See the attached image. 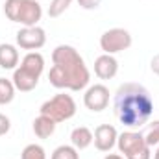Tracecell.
Segmentation results:
<instances>
[{"instance_id":"obj_1","label":"cell","mask_w":159,"mask_h":159,"mask_svg":"<svg viewBox=\"0 0 159 159\" xmlns=\"http://www.w3.org/2000/svg\"><path fill=\"white\" fill-rule=\"evenodd\" d=\"M54 67L48 72V80L56 89L81 91L89 85L91 72L80 56V52L70 44H59L52 52Z\"/></svg>"},{"instance_id":"obj_2","label":"cell","mask_w":159,"mask_h":159,"mask_svg":"<svg viewBox=\"0 0 159 159\" xmlns=\"http://www.w3.org/2000/svg\"><path fill=\"white\" fill-rule=\"evenodd\" d=\"M115 115L126 128L144 126L154 113V100L141 83H122L115 93Z\"/></svg>"},{"instance_id":"obj_3","label":"cell","mask_w":159,"mask_h":159,"mask_svg":"<svg viewBox=\"0 0 159 159\" xmlns=\"http://www.w3.org/2000/svg\"><path fill=\"white\" fill-rule=\"evenodd\" d=\"M4 13L11 22L22 26H37L43 17V7L37 0H6Z\"/></svg>"},{"instance_id":"obj_4","label":"cell","mask_w":159,"mask_h":159,"mask_svg":"<svg viewBox=\"0 0 159 159\" xmlns=\"http://www.w3.org/2000/svg\"><path fill=\"white\" fill-rule=\"evenodd\" d=\"M41 115H46L54 120L56 124L57 122H65V120L72 119L76 115V102L70 94H65V93H59L56 96H52L50 100H46L39 109Z\"/></svg>"},{"instance_id":"obj_5","label":"cell","mask_w":159,"mask_h":159,"mask_svg":"<svg viewBox=\"0 0 159 159\" xmlns=\"http://www.w3.org/2000/svg\"><path fill=\"white\" fill-rule=\"evenodd\" d=\"M117 146L126 159H152L150 146L141 131H122L117 139Z\"/></svg>"},{"instance_id":"obj_6","label":"cell","mask_w":159,"mask_h":159,"mask_svg":"<svg viewBox=\"0 0 159 159\" xmlns=\"http://www.w3.org/2000/svg\"><path fill=\"white\" fill-rule=\"evenodd\" d=\"M131 46V34L124 28H111L102 34L100 37V48L104 54H119L122 50H128Z\"/></svg>"},{"instance_id":"obj_7","label":"cell","mask_w":159,"mask_h":159,"mask_svg":"<svg viewBox=\"0 0 159 159\" xmlns=\"http://www.w3.org/2000/svg\"><path fill=\"white\" fill-rule=\"evenodd\" d=\"M46 43V34L41 26H22L17 32V44L22 50L35 52L44 46Z\"/></svg>"},{"instance_id":"obj_8","label":"cell","mask_w":159,"mask_h":159,"mask_svg":"<svg viewBox=\"0 0 159 159\" xmlns=\"http://www.w3.org/2000/svg\"><path fill=\"white\" fill-rule=\"evenodd\" d=\"M83 104L89 111H94V113L104 111L109 104V89L102 83L91 85L83 94Z\"/></svg>"},{"instance_id":"obj_9","label":"cell","mask_w":159,"mask_h":159,"mask_svg":"<svg viewBox=\"0 0 159 159\" xmlns=\"http://www.w3.org/2000/svg\"><path fill=\"white\" fill-rule=\"evenodd\" d=\"M117 139H119V133H117L115 126H111V124H100L93 133V143H94L96 150H100V152H109L117 144Z\"/></svg>"},{"instance_id":"obj_10","label":"cell","mask_w":159,"mask_h":159,"mask_svg":"<svg viewBox=\"0 0 159 159\" xmlns=\"http://www.w3.org/2000/svg\"><path fill=\"white\" fill-rule=\"evenodd\" d=\"M119 72V61L111 54H102L94 61V74L100 80H111Z\"/></svg>"},{"instance_id":"obj_11","label":"cell","mask_w":159,"mask_h":159,"mask_svg":"<svg viewBox=\"0 0 159 159\" xmlns=\"http://www.w3.org/2000/svg\"><path fill=\"white\" fill-rule=\"evenodd\" d=\"M11 81H13V85H15L17 91H20V93H28V91H34V89L37 87V83H39V76H35V74L24 70L22 67H19V69H15V72H13V80H11Z\"/></svg>"},{"instance_id":"obj_12","label":"cell","mask_w":159,"mask_h":159,"mask_svg":"<svg viewBox=\"0 0 159 159\" xmlns=\"http://www.w3.org/2000/svg\"><path fill=\"white\" fill-rule=\"evenodd\" d=\"M17 65H19V50L13 44L2 43L0 44V67L6 70H11V69H17Z\"/></svg>"},{"instance_id":"obj_13","label":"cell","mask_w":159,"mask_h":159,"mask_svg":"<svg viewBox=\"0 0 159 159\" xmlns=\"http://www.w3.org/2000/svg\"><path fill=\"white\" fill-rule=\"evenodd\" d=\"M20 67H22L24 70H28V72H32V74H35V76L41 78V74H43V70H44V57L41 56L39 52H28V54L22 57Z\"/></svg>"},{"instance_id":"obj_14","label":"cell","mask_w":159,"mask_h":159,"mask_svg":"<svg viewBox=\"0 0 159 159\" xmlns=\"http://www.w3.org/2000/svg\"><path fill=\"white\" fill-rule=\"evenodd\" d=\"M70 143H72V146H74L78 152L89 148V146L93 144V131H91L89 128H85V126L74 128L72 133H70Z\"/></svg>"},{"instance_id":"obj_15","label":"cell","mask_w":159,"mask_h":159,"mask_svg":"<svg viewBox=\"0 0 159 159\" xmlns=\"http://www.w3.org/2000/svg\"><path fill=\"white\" fill-rule=\"evenodd\" d=\"M34 131H35V135L39 139H48L56 131V122L50 119V117L39 113V117L34 120Z\"/></svg>"},{"instance_id":"obj_16","label":"cell","mask_w":159,"mask_h":159,"mask_svg":"<svg viewBox=\"0 0 159 159\" xmlns=\"http://www.w3.org/2000/svg\"><path fill=\"white\" fill-rule=\"evenodd\" d=\"M15 85L13 81L7 78H0V106H6V104H11L13 98H15Z\"/></svg>"},{"instance_id":"obj_17","label":"cell","mask_w":159,"mask_h":159,"mask_svg":"<svg viewBox=\"0 0 159 159\" xmlns=\"http://www.w3.org/2000/svg\"><path fill=\"white\" fill-rule=\"evenodd\" d=\"M50 159H80V154L72 144H61L52 152Z\"/></svg>"},{"instance_id":"obj_18","label":"cell","mask_w":159,"mask_h":159,"mask_svg":"<svg viewBox=\"0 0 159 159\" xmlns=\"http://www.w3.org/2000/svg\"><path fill=\"white\" fill-rule=\"evenodd\" d=\"M72 2H74V0H52L50 6H48V17L56 19V17L63 15V13L69 9V6H70Z\"/></svg>"},{"instance_id":"obj_19","label":"cell","mask_w":159,"mask_h":159,"mask_svg":"<svg viewBox=\"0 0 159 159\" xmlns=\"http://www.w3.org/2000/svg\"><path fill=\"white\" fill-rule=\"evenodd\" d=\"M20 159H46V152L41 144H28L22 150Z\"/></svg>"},{"instance_id":"obj_20","label":"cell","mask_w":159,"mask_h":159,"mask_svg":"<svg viewBox=\"0 0 159 159\" xmlns=\"http://www.w3.org/2000/svg\"><path fill=\"white\" fill-rule=\"evenodd\" d=\"M144 141H146V144H148L150 148L159 144V120L150 122V126H148V129H146V133H144Z\"/></svg>"},{"instance_id":"obj_21","label":"cell","mask_w":159,"mask_h":159,"mask_svg":"<svg viewBox=\"0 0 159 159\" xmlns=\"http://www.w3.org/2000/svg\"><path fill=\"white\" fill-rule=\"evenodd\" d=\"M9 128H11V120L7 119L6 115H2V113H0V137H2V135H6V133L9 131Z\"/></svg>"},{"instance_id":"obj_22","label":"cell","mask_w":159,"mask_h":159,"mask_svg":"<svg viewBox=\"0 0 159 159\" xmlns=\"http://www.w3.org/2000/svg\"><path fill=\"white\" fill-rule=\"evenodd\" d=\"M78 4L83 9H96L102 4V0H78Z\"/></svg>"},{"instance_id":"obj_23","label":"cell","mask_w":159,"mask_h":159,"mask_svg":"<svg viewBox=\"0 0 159 159\" xmlns=\"http://www.w3.org/2000/svg\"><path fill=\"white\" fill-rule=\"evenodd\" d=\"M150 69H152V72H154V74H157V76H159V54L152 57V61H150Z\"/></svg>"},{"instance_id":"obj_24","label":"cell","mask_w":159,"mask_h":159,"mask_svg":"<svg viewBox=\"0 0 159 159\" xmlns=\"http://www.w3.org/2000/svg\"><path fill=\"white\" fill-rule=\"evenodd\" d=\"M104 159H124V156H119V154H107Z\"/></svg>"},{"instance_id":"obj_25","label":"cell","mask_w":159,"mask_h":159,"mask_svg":"<svg viewBox=\"0 0 159 159\" xmlns=\"http://www.w3.org/2000/svg\"><path fill=\"white\" fill-rule=\"evenodd\" d=\"M154 159H159V144H157V150H156V154H154Z\"/></svg>"}]
</instances>
